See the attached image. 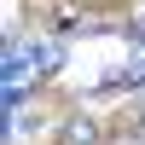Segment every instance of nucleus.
<instances>
[{"instance_id":"obj_1","label":"nucleus","mask_w":145,"mask_h":145,"mask_svg":"<svg viewBox=\"0 0 145 145\" xmlns=\"http://www.w3.org/2000/svg\"><path fill=\"white\" fill-rule=\"evenodd\" d=\"M93 139H99V128H93V122H81V116H76V122H64V145H93Z\"/></svg>"},{"instance_id":"obj_2","label":"nucleus","mask_w":145,"mask_h":145,"mask_svg":"<svg viewBox=\"0 0 145 145\" xmlns=\"http://www.w3.org/2000/svg\"><path fill=\"white\" fill-rule=\"evenodd\" d=\"M35 58H41V76H52V70L64 64V46H58V41H41V46H35Z\"/></svg>"},{"instance_id":"obj_3","label":"nucleus","mask_w":145,"mask_h":145,"mask_svg":"<svg viewBox=\"0 0 145 145\" xmlns=\"http://www.w3.org/2000/svg\"><path fill=\"white\" fill-rule=\"evenodd\" d=\"M134 41H145V18H134Z\"/></svg>"}]
</instances>
